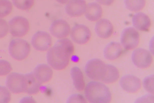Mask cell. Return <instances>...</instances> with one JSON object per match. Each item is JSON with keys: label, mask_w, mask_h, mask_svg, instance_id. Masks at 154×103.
I'll return each instance as SVG.
<instances>
[{"label": "cell", "mask_w": 154, "mask_h": 103, "mask_svg": "<svg viewBox=\"0 0 154 103\" xmlns=\"http://www.w3.org/2000/svg\"><path fill=\"white\" fill-rule=\"evenodd\" d=\"M74 51L73 43L70 40L68 39H60L48 51L47 61L54 69L64 70L69 63Z\"/></svg>", "instance_id": "1"}, {"label": "cell", "mask_w": 154, "mask_h": 103, "mask_svg": "<svg viewBox=\"0 0 154 103\" xmlns=\"http://www.w3.org/2000/svg\"><path fill=\"white\" fill-rule=\"evenodd\" d=\"M86 98L90 103H108L111 102L112 95L108 87L102 83L91 82L85 90Z\"/></svg>", "instance_id": "2"}, {"label": "cell", "mask_w": 154, "mask_h": 103, "mask_svg": "<svg viewBox=\"0 0 154 103\" xmlns=\"http://www.w3.org/2000/svg\"><path fill=\"white\" fill-rule=\"evenodd\" d=\"M8 51L11 57L14 60L21 61L29 55L30 46L26 40L20 39H12L9 43Z\"/></svg>", "instance_id": "3"}, {"label": "cell", "mask_w": 154, "mask_h": 103, "mask_svg": "<svg viewBox=\"0 0 154 103\" xmlns=\"http://www.w3.org/2000/svg\"><path fill=\"white\" fill-rule=\"evenodd\" d=\"M86 75L89 79L102 81L107 71V64L99 59L94 58L88 61L85 68Z\"/></svg>", "instance_id": "4"}, {"label": "cell", "mask_w": 154, "mask_h": 103, "mask_svg": "<svg viewBox=\"0 0 154 103\" xmlns=\"http://www.w3.org/2000/svg\"><path fill=\"white\" fill-rule=\"evenodd\" d=\"M6 86L10 91L14 94L26 92L27 83L25 74L12 73L7 77Z\"/></svg>", "instance_id": "5"}, {"label": "cell", "mask_w": 154, "mask_h": 103, "mask_svg": "<svg viewBox=\"0 0 154 103\" xmlns=\"http://www.w3.org/2000/svg\"><path fill=\"white\" fill-rule=\"evenodd\" d=\"M9 32L14 37H23L30 30V24L26 18L23 17H15L9 21Z\"/></svg>", "instance_id": "6"}, {"label": "cell", "mask_w": 154, "mask_h": 103, "mask_svg": "<svg viewBox=\"0 0 154 103\" xmlns=\"http://www.w3.org/2000/svg\"><path fill=\"white\" fill-rule=\"evenodd\" d=\"M140 34L132 27L125 28L121 34V42L125 49L130 50L136 48L140 41Z\"/></svg>", "instance_id": "7"}, {"label": "cell", "mask_w": 154, "mask_h": 103, "mask_svg": "<svg viewBox=\"0 0 154 103\" xmlns=\"http://www.w3.org/2000/svg\"><path fill=\"white\" fill-rule=\"evenodd\" d=\"M31 42L33 47L36 50L45 52L51 47L52 39L48 33L39 31L34 34Z\"/></svg>", "instance_id": "8"}, {"label": "cell", "mask_w": 154, "mask_h": 103, "mask_svg": "<svg viewBox=\"0 0 154 103\" xmlns=\"http://www.w3.org/2000/svg\"><path fill=\"white\" fill-rule=\"evenodd\" d=\"M71 37L75 43L83 45L89 41L91 37V33L89 28L85 25L77 24L72 28Z\"/></svg>", "instance_id": "9"}, {"label": "cell", "mask_w": 154, "mask_h": 103, "mask_svg": "<svg viewBox=\"0 0 154 103\" xmlns=\"http://www.w3.org/2000/svg\"><path fill=\"white\" fill-rule=\"evenodd\" d=\"M132 60L138 67L145 68L151 64L152 58L150 52L147 50L139 48L135 50L132 55Z\"/></svg>", "instance_id": "10"}, {"label": "cell", "mask_w": 154, "mask_h": 103, "mask_svg": "<svg viewBox=\"0 0 154 103\" xmlns=\"http://www.w3.org/2000/svg\"><path fill=\"white\" fill-rule=\"evenodd\" d=\"M52 35L58 39H63L68 36L70 32V27L67 22L62 19L53 22L49 29Z\"/></svg>", "instance_id": "11"}, {"label": "cell", "mask_w": 154, "mask_h": 103, "mask_svg": "<svg viewBox=\"0 0 154 103\" xmlns=\"http://www.w3.org/2000/svg\"><path fill=\"white\" fill-rule=\"evenodd\" d=\"M86 2L85 0H70L66 5V13L70 17L82 16L85 12Z\"/></svg>", "instance_id": "12"}, {"label": "cell", "mask_w": 154, "mask_h": 103, "mask_svg": "<svg viewBox=\"0 0 154 103\" xmlns=\"http://www.w3.org/2000/svg\"><path fill=\"white\" fill-rule=\"evenodd\" d=\"M119 84L122 89L128 92H136L140 88V80L137 76L127 75L122 76L119 81Z\"/></svg>", "instance_id": "13"}, {"label": "cell", "mask_w": 154, "mask_h": 103, "mask_svg": "<svg viewBox=\"0 0 154 103\" xmlns=\"http://www.w3.org/2000/svg\"><path fill=\"white\" fill-rule=\"evenodd\" d=\"M95 31L100 38L106 39L112 35L114 27L110 21L106 19H102L96 23Z\"/></svg>", "instance_id": "14"}, {"label": "cell", "mask_w": 154, "mask_h": 103, "mask_svg": "<svg viewBox=\"0 0 154 103\" xmlns=\"http://www.w3.org/2000/svg\"><path fill=\"white\" fill-rule=\"evenodd\" d=\"M33 73L38 80L42 84L49 82L53 76L52 69L46 64H40L34 70Z\"/></svg>", "instance_id": "15"}, {"label": "cell", "mask_w": 154, "mask_h": 103, "mask_svg": "<svg viewBox=\"0 0 154 103\" xmlns=\"http://www.w3.org/2000/svg\"><path fill=\"white\" fill-rule=\"evenodd\" d=\"M134 26L138 30L143 32H147L151 24L150 18L142 12L135 14L132 18Z\"/></svg>", "instance_id": "16"}, {"label": "cell", "mask_w": 154, "mask_h": 103, "mask_svg": "<svg viewBox=\"0 0 154 103\" xmlns=\"http://www.w3.org/2000/svg\"><path fill=\"white\" fill-rule=\"evenodd\" d=\"M122 52L123 49L120 43L112 42L105 47L103 51V55L107 60H114L120 57Z\"/></svg>", "instance_id": "17"}, {"label": "cell", "mask_w": 154, "mask_h": 103, "mask_svg": "<svg viewBox=\"0 0 154 103\" xmlns=\"http://www.w3.org/2000/svg\"><path fill=\"white\" fill-rule=\"evenodd\" d=\"M85 12V16L87 19L91 21H95L100 19L103 13L101 6L96 2L88 4Z\"/></svg>", "instance_id": "18"}, {"label": "cell", "mask_w": 154, "mask_h": 103, "mask_svg": "<svg viewBox=\"0 0 154 103\" xmlns=\"http://www.w3.org/2000/svg\"><path fill=\"white\" fill-rule=\"evenodd\" d=\"M27 88L26 92L29 95H35L38 93L42 84L37 80L32 72L25 74Z\"/></svg>", "instance_id": "19"}, {"label": "cell", "mask_w": 154, "mask_h": 103, "mask_svg": "<svg viewBox=\"0 0 154 103\" xmlns=\"http://www.w3.org/2000/svg\"><path fill=\"white\" fill-rule=\"evenodd\" d=\"M70 74L75 89L78 91H82L85 87L84 77L82 72L79 68L74 67L71 68Z\"/></svg>", "instance_id": "20"}, {"label": "cell", "mask_w": 154, "mask_h": 103, "mask_svg": "<svg viewBox=\"0 0 154 103\" xmlns=\"http://www.w3.org/2000/svg\"><path fill=\"white\" fill-rule=\"evenodd\" d=\"M107 71L106 76L102 80L106 83H114L119 79V74L118 69L113 65L107 64Z\"/></svg>", "instance_id": "21"}, {"label": "cell", "mask_w": 154, "mask_h": 103, "mask_svg": "<svg viewBox=\"0 0 154 103\" xmlns=\"http://www.w3.org/2000/svg\"><path fill=\"white\" fill-rule=\"evenodd\" d=\"M126 8L131 11H139L145 7L146 0H125Z\"/></svg>", "instance_id": "22"}, {"label": "cell", "mask_w": 154, "mask_h": 103, "mask_svg": "<svg viewBox=\"0 0 154 103\" xmlns=\"http://www.w3.org/2000/svg\"><path fill=\"white\" fill-rule=\"evenodd\" d=\"M13 9V5L8 0H0V18H4L10 14Z\"/></svg>", "instance_id": "23"}, {"label": "cell", "mask_w": 154, "mask_h": 103, "mask_svg": "<svg viewBox=\"0 0 154 103\" xmlns=\"http://www.w3.org/2000/svg\"><path fill=\"white\" fill-rule=\"evenodd\" d=\"M16 7L21 10L29 11L34 4V0H12Z\"/></svg>", "instance_id": "24"}, {"label": "cell", "mask_w": 154, "mask_h": 103, "mask_svg": "<svg viewBox=\"0 0 154 103\" xmlns=\"http://www.w3.org/2000/svg\"><path fill=\"white\" fill-rule=\"evenodd\" d=\"M11 99V93L7 87L0 86V103H8Z\"/></svg>", "instance_id": "25"}, {"label": "cell", "mask_w": 154, "mask_h": 103, "mask_svg": "<svg viewBox=\"0 0 154 103\" xmlns=\"http://www.w3.org/2000/svg\"><path fill=\"white\" fill-rule=\"evenodd\" d=\"M12 70L11 65L8 61L4 60H0V76L7 75Z\"/></svg>", "instance_id": "26"}, {"label": "cell", "mask_w": 154, "mask_h": 103, "mask_svg": "<svg viewBox=\"0 0 154 103\" xmlns=\"http://www.w3.org/2000/svg\"><path fill=\"white\" fill-rule=\"evenodd\" d=\"M143 86L147 92L154 93V75H152L146 77L143 81Z\"/></svg>", "instance_id": "27"}, {"label": "cell", "mask_w": 154, "mask_h": 103, "mask_svg": "<svg viewBox=\"0 0 154 103\" xmlns=\"http://www.w3.org/2000/svg\"><path fill=\"white\" fill-rule=\"evenodd\" d=\"M9 27L7 21L0 18V39L4 38L8 33Z\"/></svg>", "instance_id": "28"}, {"label": "cell", "mask_w": 154, "mask_h": 103, "mask_svg": "<svg viewBox=\"0 0 154 103\" xmlns=\"http://www.w3.org/2000/svg\"><path fill=\"white\" fill-rule=\"evenodd\" d=\"M67 102L86 103V101L82 95L75 94L70 97L68 99Z\"/></svg>", "instance_id": "29"}, {"label": "cell", "mask_w": 154, "mask_h": 103, "mask_svg": "<svg viewBox=\"0 0 154 103\" xmlns=\"http://www.w3.org/2000/svg\"><path fill=\"white\" fill-rule=\"evenodd\" d=\"M99 4L105 5H111L114 3V0H96Z\"/></svg>", "instance_id": "30"}, {"label": "cell", "mask_w": 154, "mask_h": 103, "mask_svg": "<svg viewBox=\"0 0 154 103\" xmlns=\"http://www.w3.org/2000/svg\"><path fill=\"white\" fill-rule=\"evenodd\" d=\"M60 4H67L69 2L70 0H56Z\"/></svg>", "instance_id": "31"}]
</instances>
